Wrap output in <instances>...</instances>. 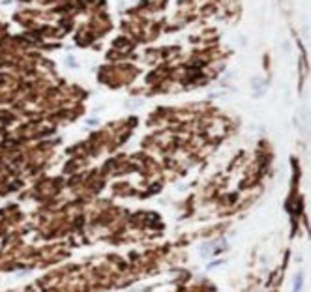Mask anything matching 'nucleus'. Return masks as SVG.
Segmentation results:
<instances>
[{"instance_id":"obj_1","label":"nucleus","mask_w":311,"mask_h":292,"mask_svg":"<svg viewBox=\"0 0 311 292\" xmlns=\"http://www.w3.org/2000/svg\"><path fill=\"white\" fill-rule=\"evenodd\" d=\"M302 285H304V273L300 272V273L296 275V281H294V290H292V292H300V290H302Z\"/></svg>"}]
</instances>
